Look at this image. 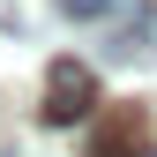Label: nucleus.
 Here are the masks:
<instances>
[{
    "label": "nucleus",
    "mask_w": 157,
    "mask_h": 157,
    "mask_svg": "<svg viewBox=\"0 0 157 157\" xmlns=\"http://www.w3.org/2000/svg\"><path fill=\"white\" fill-rule=\"evenodd\" d=\"M97 112V75L82 60H52L45 67V105H37V120L45 127H82Z\"/></svg>",
    "instance_id": "obj_1"
},
{
    "label": "nucleus",
    "mask_w": 157,
    "mask_h": 157,
    "mask_svg": "<svg viewBox=\"0 0 157 157\" xmlns=\"http://www.w3.org/2000/svg\"><path fill=\"white\" fill-rule=\"evenodd\" d=\"M135 150H142V112H112V127L97 135L90 157H135Z\"/></svg>",
    "instance_id": "obj_2"
},
{
    "label": "nucleus",
    "mask_w": 157,
    "mask_h": 157,
    "mask_svg": "<svg viewBox=\"0 0 157 157\" xmlns=\"http://www.w3.org/2000/svg\"><path fill=\"white\" fill-rule=\"evenodd\" d=\"M120 0H60V15H75V23H97V15H112Z\"/></svg>",
    "instance_id": "obj_3"
},
{
    "label": "nucleus",
    "mask_w": 157,
    "mask_h": 157,
    "mask_svg": "<svg viewBox=\"0 0 157 157\" xmlns=\"http://www.w3.org/2000/svg\"><path fill=\"white\" fill-rule=\"evenodd\" d=\"M135 157H157V150H135Z\"/></svg>",
    "instance_id": "obj_4"
}]
</instances>
